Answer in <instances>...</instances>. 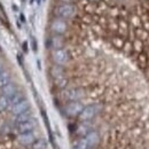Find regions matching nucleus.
I'll return each instance as SVG.
<instances>
[{"label": "nucleus", "mask_w": 149, "mask_h": 149, "mask_svg": "<svg viewBox=\"0 0 149 149\" xmlns=\"http://www.w3.org/2000/svg\"><path fill=\"white\" fill-rule=\"evenodd\" d=\"M101 109H102V108H101V106H100V104H97V103L88 104V106L84 107L83 111L79 113V116H78V117H79V119H80L81 122L92 120L97 113H100Z\"/></svg>", "instance_id": "f257e3e1"}, {"label": "nucleus", "mask_w": 149, "mask_h": 149, "mask_svg": "<svg viewBox=\"0 0 149 149\" xmlns=\"http://www.w3.org/2000/svg\"><path fill=\"white\" fill-rule=\"evenodd\" d=\"M55 13L57 17L61 19H71L76 14V7L71 3H61L58 6H56Z\"/></svg>", "instance_id": "f03ea898"}, {"label": "nucleus", "mask_w": 149, "mask_h": 149, "mask_svg": "<svg viewBox=\"0 0 149 149\" xmlns=\"http://www.w3.org/2000/svg\"><path fill=\"white\" fill-rule=\"evenodd\" d=\"M52 58L53 61L55 62L56 65H65L68 62H69V53L64 49V48H57L54 49L53 53H52Z\"/></svg>", "instance_id": "7ed1b4c3"}, {"label": "nucleus", "mask_w": 149, "mask_h": 149, "mask_svg": "<svg viewBox=\"0 0 149 149\" xmlns=\"http://www.w3.org/2000/svg\"><path fill=\"white\" fill-rule=\"evenodd\" d=\"M83 109H84V104L81 101H70L65 106L64 111L70 117H76V116H79V113L83 111Z\"/></svg>", "instance_id": "20e7f679"}, {"label": "nucleus", "mask_w": 149, "mask_h": 149, "mask_svg": "<svg viewBox=\"0 0 149 149\" xmlns=\"http://www.w3.org/2000/svg\"><path fill=\"white\" fill-rule=\"evenodd\" d=\"M67 29H68L67 22L63 19H61V17H56V19H53L52 23H51V30H52L54 33L58 35V36L65 33Z\"/></svg>", "instance_id": "39448f33"}, {"label": "nucleus", "mask_w": 149, "mask_h": 149, "mask_svg": "<svg viewBox=\"0 0 149 149\" xmlns=\"http://www.w3.org/2000/svg\"><path fill=\"white\" fill-rule=\"evenodd\" d=\"M37 140L36 134L32 132H25V133H19V135H17V142L19 145L26 147V146H31L33 145V142Z\"/></svg>", "instance_id": "423d86ee"}, {"label": "nucleus", "mask_w": 149, "mask_h": 149, "mask_svg": "<svg viewBox=\"0 0 149 149\" xmlns=\"http://www.w3.org/2000/svg\"><path fill=\"white\" fill-rule=\"evenodd\" d=\"M29 109H30V103H29V101L25 100V99L21 100L19 102L15 103L14 106H12V107L9 108L10 112H12L14 116H19V115L23 113V112L28 111Z\"/></svg>", "instance_id": "0eeeda50"}, {"label": "nucleus", "mask_w": 149, "mask_h": 149, "mask_svg": "<svg viewBox=\"0 0 149 149\" xmlns=\"http://www.w3.org/2000/svg\"><path fill=\"white\" fill-rule=\"evenodd\" d=\"M63 95L69 101H79L84 96V92L80 88H69L64 91Z\"/></svg>", "instance_id": "6e6552de"}, {"label": "nucleus", "mask_w": 149, "mask_h": 149, "mask_svg": "<svg viewBox=\"0 0 149 149\" xmlns=\"http://www.w3.org/2000/svg\"><path fill=\"white\" fill-rule=\"evenodd\" d=\"M84 138H85V140H86V142H87L90 148L99 145V142H100V134H99L97 131L92 130L91 132H88Z\"/></svg>", "instance_id": "1a4fd4ad"}, {"label": "nucleus", "mask_w": 149, "mask_h": 149, "mask_svg": "<svg viewBox=\"0 0 149 149\" xmlns=\"http://www.w3.org/2000/svg\"><path fill=\"white\" fill-rule=\"evenodd\" d=\"M0 92H1V95H5V96H7V97H13L15 94L17 93V86H16V84H14V83H8L6 86H3L2 88H0Z\"/></svg>", "instance_id": "9d476101"}, {"label": "nucleus", "mask_w": 149, "mask_h": 149, "mask_svg": "<svg viewBox=\"0 0 149 149\" xmlns=\"http://www.w3.org/2000/svg\"><path fill=\"white\" fill-rule=\"evenodd\" d=\"M36 127V122L31 118L26 122H23V123H19L17 124V131L19 133H25V132H32Z\"/></svg>", "instance_id": "9b49d317"}, {"label": "nucleus", "mask_w": 149, "mask_h": 149, "mask_svg": "<svg viewBox=\"0 0 149 149\" xmlns=\"http://www.w3.org/2000/svg\"><path fill=\"white\" fill-rule=\"evenodd\" d=\"M92 131V124L91 120H86V122H81L80 125L77 127V133L81 136H85L88 132Z\"/></svg>", "instance_id": "f8f14e48"}, {"label": "nucleus", "mask_w": 149, "mask_h": 149, "mask_svg": "<svg viewBox=\"0 0 149 149\" xmlns=\"http://www.w3.org/2000/svg\"><path fill=\"white\" fill-rule=\"evenodd\" d=\"M10 108V99L0 94V112L6 111Z\"/></svg>", "instance_id": "ddd939ff"}, {"label": "nucleus", "mask_w": 149, "mask_h": 149, "mask_svg": "<svg viewBox=\"0 0 149 149\" xmlns=\"http://www.w3.org/2000/svg\"><path fill=\"white\" fill-rule=\"evenodd\" d=\"M8 83H10V74L8 71L2 70L0 72V88H2L3 86H6Z\"/></svg>", "instance_id": "4468645a"}, {"label": "nucleus", "mask_w": 149, "mask_h": 149, "mask_svg": "<svg viewBox=\"0 0 149 149\" xmlns=\"http://www.w3.org/2000/svg\"><path fill=\"white\" fill-rule=\"evenodd\" d=\"M31 118H32V113L30 112V110H28V111L23 112L19 116H15V122H16V124H19V123L26 122V120H29Z\"/></svg>", "instance_id": "2eb2a0df"}, {"label": "nucleus", "mask_w": 149, "mask_h": 149, "mask_svg": "<svg viewBox=\"0 0 149 149\" xmlns=\"http://www.w3.org/2000/svg\"><path fill=\"white\" fill-rule=\"evenodd\" d=\"M72 149H91V148L88 147L85 138L83 136V138H80L79 140H77L74 145H72Z\"/></svg>", "instance_id": "dca6fc26"}, {"label": "nucleus", "mask_w": 149, "mask_h": 149, "mask_svg": "<svg viewBox=\"0 0 149 149\" xmlns=\"http://www.w3.org/2000/svg\"><path fill=\"white\" fill-rule=\"evenodd\" d=\"M62 45H63V40L62 38L60 37L58 35H56L52 38V46L54 49H57V48H62Z\"/></svg>", "instance_id": "f3484780"}, {"label": "nucleus", "mask_w": 149, "mask_h": 149, "mask_svg": "<svg viewBox=\"0 0 149 149\" xmlns=\"http://www.w3.org/2000/svg\"><path fill=\"white\" fill-rule=\"evenodd\" d=\"M45 147H46V145H45V141H42V140H36L32 145L33 149H44Z\"/></svg>", "instance_id": "a211bd4d"}, {"label": "nucleus", "mask_w": 149, "mask_h": 149, "mask_svg": "<svg viewBox=\"0 0 149 149\" xmlns=\"http://www.w3.org/2000/svg\"><path fill=\"white\" fill-rule=\"evenodd\" d=\"M2 70H3V64H2V62L0 61V72H1Z\"/></svg>", "instance_id": "6ab92c4d"}, {"label": "nucleus", "mask_w": 149, "mask_h": 149, "mask_svg": "<svg viewBox=\"0 0 149 149\" xmlns=\"http://www.w3.org/2000/svg\"><path fill=\"white\" fill-rule=\"evenodd\" d=\"M62 1H63V3H70L71 0H62Z\"/></svg>", "instance_id": "aec40b11"}, {"label": "nucleus", "mask_w": 149, "mask_h": 149, "mask_svg": "<svg viewBox=\"0 0 149 149\" xmlns=\"http://www.w3.org/2000/svg\"><path fill=\"white\" fill-rule=\"evenodd\" d=\"M90 1H97V0H90Z\"/></svg>", "instance_id": "412c9836"}, {"label": "nucleus", "mask_w": 149, "mask_h": 149, "mask_svg": "<svg viewBox=\"0 0 149 149\" xmlns=\"http://www.w3.org/2000/svg\"><path fill=\"white\" fill-rule=\"evenodd\" d=\"M39 1H40V0H38V2H39Z\"/></svg>", "instance_id": "4be33fe9"}]
</instances>
